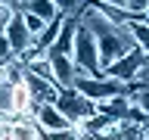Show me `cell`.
<instances>
[{"label":"cell","mask_w":149,"mask_h":140,"mask_svg":"<svg viewBox=\"0 0 149 140\" xmlns=\"http://www.w3.org/2000/svg\"><path fill=\"white\" fill-rule=\"evenodd\" d=\"M78 22H81V25H87V28H90V34L96 37L102 69H106V65H112L115 59H121V56H127L130 50H140L137 41H134V34H130V28H127V25H115V22H109L100 9L93 6V3H87V6L81 9Z\"/></svg>","instance_id":"1"},{"label":"cell","mask_w":149,"mask_h":140,"mask_svg":"<svg viewBox=\"0 0 149 140\" xmlns=\"http://www.w3.org/2000/svg\"><path fill=\"white\" fill-rule=\"evenodd\" d=\"M56 109L62 112L72 125H87L90 118H96V103L81 97L78 90H62L56 100Z\"/></svg>","instance_id":"2"},{"label":"cell","mask_w":149,"mask_h":140,"mask_svg":"<svg viewBox=\"0 0 149 140\" xmlns=\"http://www.w3.org/2000/svg\"><path fill=\"white\" fill-rule=\"evenodd\" d=\"M74 90L87 97L93 103H102V100H112V97H118V93H130L127 84L115 81V78H74Z\"/></svg>","instance_id":"3"},{"label":"cell","mask_w":149,"mask_h":140,"mask_svg":"<svg viewBox=\"0 0 149 140\" xmlns=\"http://www.w3.org/2000/svg\"><path fill=\"white\" fill-rule=\"evenodd\" d=\"M143 59H146L143 50H130L127 56H121V59H115L112 65H106L102 75H106V78H115V81H121V84H130V81H137Z\"/></svg>","instance_id":"4"},{"label":"cell","mask_w":149,"mask_h":140,"mask_svg":"<svg viewBox=\"0 0 149 140\" xmlns=\"http://www.w3.org/2000/svg\"><path fill=\"white\" fill-rule=\"evenodd\" d=\"M34 125L44 131V134H56V131L72 128V121L56 109V103H37V109H34Z\"/></svg>","instance_id":"5"},{"label":"cell","mask_w":149,"mask_h":140,"mask_svg":"<svg viewBox=\"0 0 149 140\" xmlns=\"http://www.w3.org/2000/svg\"><path fill=\"white\" fill-rule=\"evenodd\" d=\"M3 34H6L9 50H13V56H16V59L25 53L28 47H31V31L25 28V19H22V13H16V16H13V22L6 25V31H3Z\"/></svg>","instance_id":"6"},{"label":"cell","mask_w":149,"mask_h":140,"mask_svg":"<svg viewBox=\"0 0 149 140\" xmlns=\"http://www.w3.org/2000/svg\"><path fill=\"white\" fill-rule=\"evenodd\" d=\"M47 59H50V65H53V72H56V81H59V87H62V90H74V78H78V72H74L72 56L47 53Z\"/></svg>","instance_id":"7"},{"label":"cell","mask_w":149,"mask_h":140,"mask_svg":"<svg viewBox=\"0 0 149 140\" xmlns=\"http://www.w3.org/2000/svg\"><path fill=\"white\" fill-rule=\"evenodd\" d=\"M74 31H78V19H68L65 16L62 22V31L56 37V44L47 50V53H59V56H72L74 53Z\"/></svg>","instance_id":"8"},{"label":"cell","mask_w":149,"mask_h":140,"mask_svg":"<svg viewBox=\"0 0 149 140\" xmlns=\"http://www.w3.org/2000/svg\"><path fill=\"white\" fill-rule=\"evenodd\" d=\"M19 13H31V16L44 19L47 25H50L53 19H59V16H62V13L56 9V3H53V0H22V3H19Z\"/></svg>","instance_id":"9"},{"label":"cell","mask_w":149,"mask_h":140,"mask_svg":"<svg viewBox=\"0 0 149 140\" xmlns=\"http://www.w3.org/2000/svg\"><path fill=\"white\" fill-rule=\"evenodd\" d=\"M127 109H130V93H118V97H112V100L96 103V112H100V115H109L112 121H121L127 115Z\"/></svg>","instance_id":"10"},{"label":"cell","mask_w":149,"mask_h":140,"mask_svg":"<svg viewBox=\"0 0 149 140\" xmlns=\"http://www.w3.org/2000/svg\"><path fill=\"white\" fill-rule=\"evenodd\" d=\"M9 140H47V134L34 125V118H22L9 125Z\"/></svg>","instance_id":"11"},{"label":"cell","mask_w":149,"mask_h":140,"mask_svg":"<svg viewBox=\"0 0 149 140\" xmlns=\"http://www.w3.org/2000/svg\"><path fill=\"white\" fill-rule=\"evenodd\" d=\"M127 28L134 34V41H137V47L149 56V22H127Z\"/></svg>","instance_id":"12"},{"label":"cell","mask_w":149,"mask_h":140,"mask_svg":"<svg viewBox=\"0 0 149 140\" xmlns=\"http://www.w3.org/2000/svg\"><path fill=\"white\" fill-rule=\"evenodd\" d=\"M87 137H90V131L84 128V125H72V128H65V131L47 134V140H87Z\"/></svg>","instance_id":"13"},{"label":"cell","mask_w":149,"mask_h":140,"mask_svg":"<svg viewBox=\"0 0 149 140\" xmlns=\"http://www.w3.org/2000/svg\"><path fill=\"white\" fill-rule=\"evenodd\" d=\"M56 3V9L62 13V16H68V19H78L81 16V9L90 3V0H53Z\"/></svg>","instance_id":"14"},{"label":"cell","mask_w":149,"mask_h":140,"mask_svg":"<svg viewBox=\"0 0 149 140\" xmlns=\"http://www.w3.org/2000/svg\"><path fill=\"white\" fill-rule=\"evenodd\" d=\"M22 19H25V28H28V31H31V41H34V37L40 34L44 28H47V22H44V19L31 16V13H22Z\"/></svg>","instance_id":"15"},{"label":"cell","mask_w":149,"mask_h":140,"mask_svg":"<svg viewBox=\"0 0 149 140\" xmlns=\"http://www.w3.org/2000/svg\"><path fill=\"white\" fill-rule=\"evenodd\" d=\"M130 100H134V103L140 106V109H143V112L149 115V87H137V90L130 93Z\"/></svg>","instance_id":"16"},{"label":"cell","mask_w":149,"mask_h":140,"mask_svg":"<svg viewBox=\"0 0 149 140\" xmlns=\"http://www.w3.org/2000/svg\"><path fill=\"white\" fill-rule=\"evenodd\" d=\"M19 9L16 6H9V3H0V31H6V25L13 22V16H16Z\"/></svg>","instance_id":"17"},{"label":"cell","mask_w":149,"mask_h":140,"mask_svg":"<svg viewBox=\"0 0 149 140\" xmlns=\"http://www.w3.org/2000/svg\"><path fill=\"white\" fill-rule=\"evenodd\" d=\"M9 59H16V56H13V50H9V41H6V34L0 31V62H9Z\"/></svg>","instance_id":"18"},{"label":"cell","mask_w":149,"mask_h":140,"mask_svg":"<svg viewBox=\"0 0 149 140\" xmlns=\"http://www.w3.org/2000/svg\"><path fill=\"white\" fill-rule=\"evenodd\" d=\"M93 3H112V6H127V0H93Z\"/></svg>","instance_id":"19"}]
</instances>
